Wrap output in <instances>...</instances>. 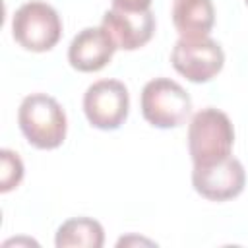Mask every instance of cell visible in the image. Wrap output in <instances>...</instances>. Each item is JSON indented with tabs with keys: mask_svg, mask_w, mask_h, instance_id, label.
Segmentation results:
<instances>
[{
	"mask_svg": "<svg viewBox=\"0 0 248 248\" xmlns=\"http://www.w3.org/2000/svg\"><path fill=\"white\" fill-rule=\"evenodd\" d=\"M17 122L25 140L37 149H56L66 140V112L50 95H27L19 105Z\"/></svg>",
	"mask_w": 248,
	"mask_h": 248,
	"instance_id": "cell-1",
	"label": "cell"
},
{
	"mask_svg": "<svg viewBox=\"0 0 248 248\" xmlns=\"http://www.w3.org/2000/svg\"><path fill=\"white\" fill-rule=\"evenodd\" d=\"M234 128L231 118L219 108L198 110L188 124V151L196 165H209L231 155Z\"/></svg>",
	"mask_w": 248,
	"mask_h": 248,
	"instance_id": "cell-2",
	"label": "cell"
},
{
	"mask_svg": "<svg viewBox=\"0 0 248 248\" xmlns=\"http://www.w3.org/2000/svg\"><path fill=\"white\" fill-rule=\"evenodd\" d=\"M140 105L143 118L161 130L184 124L192 110V99L186 89L169 78H155L147 81L141 89Z\"/></svg>",
	"mask_w": 248,
	"mask_h": 248,
	"instance_id": "cell-3",
	"label": "cell"
},
{
	"mask_svg": "<svg viewBox=\"0 0 248 248\" xmlns=\"http://www.w3.org/2000/svg\"><path fill=\"white\" fill-rule=\"evenodd\" d=\"M12 35L19 46L31 52H46L62 37V21L46 2H25L12 19Z\"/></svg>",
	"mask_w": 248,
	"mask_h": 248,
	"instance_id": "cell-4",
	"label": "cell"
},
{
	"mask_svg": "<svg viewBox=\"0 0 248 248\" xmlns=\"http://www.w3.org/2000/svg\"><path fill=\"white\" fill-rule=\"evenodd\" d=\"M172 68L192 83L213 79L225 64V52L217 41L207 37H180L170 52Z\"/></svg>",
	"mask_w": 248,
	"mask_h": 248,
	"instance_id": "cell-5",
	"label": "cell"
},
{
	"mask_svg": "<svg viewBox=\"0 0 248 248\" xmlns=\"http://www.w3.org/2000/svg\"><path fill=\"white\" fill-rule=\"evenodd\" d=\"M130 110V95L118 79H99L83 95V112L93 128L116 130L124 124Z\"/></svg>",
	"mask_w": 248,
	"mask_h": 248,
	"instance_id": "cell-6",
	"label": "cell"
},
{
	"mask_svg": "<svg viewBox=\"0 0 248 248\" xmlns=\"http://www.w3.org/2000/svg\"><path fill=\"white\" fill-rule=\"evenodd\" d=\"M194 190L211 202H227L242 194L246 184V172L242 163L229 155L209 165H196L192 170Z\"/></svg>",
	"mask_w": 248,
	"mask_h": 248,
	"instance_id": "cell-7",
	"label": "cell"
},
{
	"mask_svg": "<svg viewBox=\"0 0 248 248\" xmlns=\"http://www.w3.org/2000/svg\"><path fill=\"white\" fill-rule=\"evenodd\" d=\"M116 48V43L103 25L85 27L72 39L68 62L78 72H99L112 60Z\"/></svg>",
	"mask_w": 248,
	"mask_h": 248,
	"instance_id": "cell-8",
	"label": "cell"
},
{
	"mask_svg": "<svg viewBox=\"0 0 248 248\" xmlns=\"http://www.w3.org/2000/svg\"><path fill=\"white\" fill-rule=\"evenodd\" d=\"M101 25L108 31L112 41L122 50H136L147 45L155 33V16L147 12H122L108 10L103 16Z\"/></svg>",
	"mask_w": 248,
	"mask_h": 248,
	"instance_id": "cell-9",
	"label": "cell"
},
{
	"mask_svg": "<svg viewBox=\"0 0 248 248\" xmlns=\"http://www.w3.org/2000/svg\"><path fill=\"white\" fill-rule=\"evenodd\" d=\"M172 23L180 37H207L215 23L211 0H174Z\"/></svg>",
	"mask_w": 248,
	"mask_h": 248,
	"instance_id": "cell-10",
	"label": "cell"
},
{
	"mask_svg": "<svg viewBox=\"0 0 248 248\" xmlns=\"http://www.w3.org/2000/svg\"><path fill=\"white\" fill-rule=\"evenodd\" d=\"M56 248H101L105 244L103 225L91 217H74L64 221L54 238Z\"/></svg>",
	"mask_w": 248,
	"mask_h": 248,
	"instance_id": "cell-11",
	"label": "cell"
},
{
	"mask_svg": "<svg viewBox=\"0 0 248 248\" xmlns=\"http://www.w3.org/2000/svg\"><path fill=\"white\" fill-rule=\"evenodd\" d=\"M23 178V163L12 149L0 151V192L6 194L19 186Z\"/></svg>",
	"mask_w": 248,
	"mask_h": 248,
	"instance_id": "cell-12",
	"label": "cell"
},
{
	"mask_svg": "<svg viewBox=\"0 0 248 248\" xmlns=\"http://www.w3.org/2000/svg\"><path fill=\"white\" fill-rule=\"evenodd\" d=\"M114 10L122 12H147L151 6V0H110Z\"/></svg>",
	"mask_w": 248,
	"mask_h": 248,
	"instance_id": "cell-13",
	"label": "cell"
},
{
	"mask_svg": "<svg viewBox=\"0 0 248 248\" xmlns=\"http://www.w3.org/2000/svg\"><path fill=\"white\" fill-rule=\"evenodd\" d=\"M244 2H246V4H248V0H244Z\"/></svg>",
	"mask_w": 248,
	"mask_h": 248,
	"instance_id": "cell-14",
	"label": "cell"
}]
</instances>
